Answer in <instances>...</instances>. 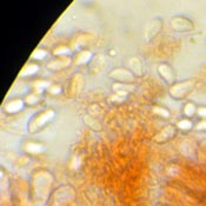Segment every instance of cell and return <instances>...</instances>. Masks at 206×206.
<instances>
[{
    "instance_id": "6da1fadb",
    "label": "cell",
    "mask_w": 206,
    "mask_h": 206,
    "mask_svg": "<svg viewBox=\"0 0 206 206\" xmlns=\"http://www.w3.org/2000/svg\"><path fill=\"white\" fill-rule=\"evenodd\" d=\"M111 75L113 78H117V79H120V80H132L133 79V77L125 69H115V72L113 71Z\"/></svg>"
},
{
    "instance_id": "7a4b0ae2",
    "label": "cell",
    "mask_w": 206,
    "mask_h": 206,
    "mask_svg": "<svg viewBox=\"0 0 206 206\" xmlns=\"http://www.w3.org/2000/svg\"><path fill=\"white\" fill-rule=\"evenodd\" d=\"M52 115H53V113H52V111H48V112H46V113H44V114H41L39 118H37L35 119V125L37 126H40V125H42V124H45L50 118H52Z\"/></svg>"
},
{
    "instance_id": "3957f363",
    "label": "cell",
    "mask_w": 206,
    "mask_h": 206,
    "mask_svg": "<svg viewBox=\"0 0 206 206\" xmlns=\"http://www.w3.org/2000/svg\"><path fill=\"white\" fill-rule=\"evenodd\" d=\"M21 107H23V103L20 100H14V102H11V103L6 106V110L8 112H17Z\"/></svg>"
},
{
    "instance_id": "277c9868",
    "label": "cell",
    "mask_w": 206,
    "mask_h": 206,
    "mask_svg": "<svg viewBox=\"0 0 206 206\" xmlns=\"http://www.w3.org/2000/svg\"><path fill=\"white\" fill-rule=\"evenodd\" d=\"M69 59H64V58H61L60 60H57V61H53V63H51L50 64V69H59V67H63V66H66V64H69Z\"/></svg>"
},
{
    "instance_id": "5b68a950",
    "label": "cell",
    "mask_w": 206,
    "mask_h": 206,
    "mask_svg": "<svg viewBox=\"0 0 206 206\" xmlns=\"http://www.w3.org/2000/svg\"><path fill=\"white\" fill-rule=\"evenodd\" d=\"M90 58H91V53H90V52H84V53H81V54L78 57V59H77V64L86 63Z\"/></svg>"
},
{
    "instance_id": "8992f818",
    "label": "cell",
    "mask_w": 206,
    "mask_h": 206,
    "mask_svg": "<svg viewBox=\"0 0 206 206\" xmlns=\"http://www.w3.org/2000/svg\"><path fill=\"white\" fill-rule=\"evenodd\" d=\"M37 69H38V67H37L35 65H28V66H26L25 69L21 71V74H24V75H30V74L34 73Z\"/></svg>"
},
{
    "instance_id": "52a82bcc",
    "label": "cell",
    "mask_w": 206,
    "mask_h": 206,
    "mask_svg": "<svg viewBox=\"0 0 206 206\" xmlns=\"http://www.w3.org/2000/svg\"><path fill=\"white\" fill-rule=\"evenodd\" d=\"M159 72L163 74V77H164L165 79L170 80V69H169V67L166 69V66H165V65H161V66L159 67Z\"/></svg>"
},
{
    "instance_id": "ba28073f",
    "label": "cell",
    "mask_w": 206,
    "mask_h": 206,
    "mask_svg": "<svg viewBox=\"0 0 206 206\" xmlns=\"http://www.w3.org/2000/svg\"><path fill=\"white\" fill-rule=\"evenodd\" d=\"M27 151H30V152H39V151H41V146H39V145H34V144H27Z\"/></svg>"
},
{
    "instance_id": "9c48e42d",
    "label": "cell",
    "mask_w": 206,
    "mask_h": 206,
    "mask_svg": "<svg viewBox=\"0 0 206 206\" xmlns=\"http://www.w3.org/2000/svg\"><path fill=\"white\" fill-rule=\"evenodd\" d=\"M153 111H154L157 114H160V115H163V117H169V112H167L166 110L160 108V107H154Z\"/></svg>"
},
{
    "instance_id": "30bf717a",
    "label": "cell",
    "mask_w": 206,
    "mask_h": 206,
    "mask_svg": "<svg viewBox=\"0 0 206 206\" xmlns=\"http://www.w3.org/2000/svg\"><path fill=\"white\" fill-rule=\"evenodd\" d=\"M45 54H46V53H45L44 51H35L34 53H33V57H34V58H38V59H41Z\"/></svg>"
},
{
    "instance_id": "8fae6325",
    "label": "cell",
    "mask_w": 206,
    "mask_h": 206,
    "mask_svg": "<svg viewBox=\"0 0 206 206\" xmlns=\"http://www.w3.org/2000/svg\"><path fill=\"white\" fill-rule=\"evenodd\" d=\"M38 100V98L35 97V96H30V97H27V99H26V102L28 104H33V103H35Z\"/></svg>"
},
{
    "instance_id": "7c38bea8",
    "label": "cell",
    "mask_w": 206,
    "mask_h": 206,
    "mask_svg": "<svg viewBox=\"0 0 206 206\" xmlns=\"http://www.w3.org/2000/svg\"><path fill=\"white\" fill-rule=\"evenodd\" d=\"M188 126H190V123L188 121H181V123H179V127L185 129V127H188Z\"/></svg>"
},
{
    "instance_id": "4fadbf2b",
    "label": "cell",
    "mask_w": 206,
    "mask_h": 206,
    "mask_svg": "<svg viewBox=\"0 0 206 206\" xmlns=\"http://www.w3.org/2000/svg\"><path fill=\"white\" fill-rule=\"evenodd\" d=\"M64 52H67V48H64V47H61V48H58V50H56V54H59V53H64Z\"/></svg>"
},
{
    "instance_id": "5bb4252c",
    "label": "cell",
    "mask_w": 206,
    "mask_h": 206,
    "mask_svg": "<svg viewBox=\"0 0 206 206\" xmlns=\"http://www.w3.org/2000/svg\"><path fill=\"white\" fill-rule=\"evenodd\" d=\"M59 91H60L59 87H53V88H52V92H53V93H54V92H59Z\"/></svg>"
}]
</instances>
